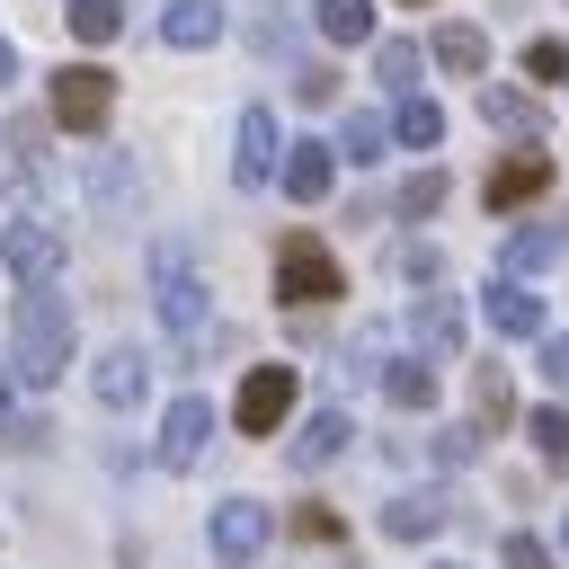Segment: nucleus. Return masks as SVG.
I'll list each match as a JSON object with an SVG mask.
<instances>
[{
    "label": "nucleus",
    "instance_id": "obj_1",
    "mask_svg": "<svg viewBox=\"0 0 569 569\" xmlns=\"http://www.w3.org/2000/svg\"><path fill=\"white\" fill-rule=\"evenodd\" d=\"M62 365H71V302L53 284H27L18 320H9V373L27 391H44V382H62Z\"/></svg>",
    "mask_w": 569,
    "mask_h": 569
},
{
    "label": "nucleus",
    "instance_id": "obj_2",
    "mask_svg": "<svg viewBox=\"0 0 569 569\" xmlns=\"http://www.w3.org/2000/svg\"><path fill=\"white\" fill-rule=\"evenodd\" d=\"M151 311H160V329H169V338H204L213 293H204V276H196V258H187L178 240H160V249H151Z\"/></svg>",
    "mask_w": 569,
    "mask_h": 569
},
{
    "label": "nucleus",
    "instance_id": "obj_3",
    "mask_svg": "<svg viewBox=\"0 0 569 569\" xmlns=\"http://www.w3.org/2000/svg\"><path fill=\"white\" fill-rule=\"evenodd\" d=\"M338 293H347L338 258H329L311 231H284V240H276V302H284V311H320V302H338Z\"/></svg>",
    "mask_w": 569,
    "mask_h": 569
},
{
    "label": "nucleus",
    "instance_id": "obj_4",
    "mask_svg": "<svg viewBox=\"0 0 569 569\" xmlns=\"http://www.w3.org/2000/svg\"><path fill=\"white\" fill-rule=\"evenodd\" d=\"M44 116H53L62 133H107V116H116V71H107V62H62Z\"/></svg>",
    "mask_w": 569,
    "mask_h": 569
},
{
    "label": "nucleus",
    "instance_id": "obj_5",
    "mask_svg": "<svg viewBox=\"0 0 569 569\" xmlns=\"http://www.w3.org/2000/svg\"><path fill=\"white\" fill-rule=\"evenodd\" d=\"M293 400H302V373L293 365H249L240 373V400H231V427L240 436H276L293 418Z\"/></svg>",
    "mask_w": 569,
    "mask_h": 569
},
{
    "label": "nucleus",
    "instance_id": "obj_6",
    "mask_svg": "<svg viewBox=\"0 0 569 569\" xmlns=\"http://www.w3.org/2000/svg\"><path fill=\"white\" fill-rule=\"evenodd\" d=\"M267 533H276V507H267V498H222V507L204 516V542H213L222 569H249V560L267 551Z\"/></svg>",
    "mask_w": 569,
    "mask_h": 569
},
{
    "label": "nucleus",
    "instance_id": "obj_7",
    "mask_svg": "<svg viewBox=\"0 0 569 569\" xmlns=\"http://www.w3.org/2000/svg\"><path fill=\"white\" fill-rule=\"evenodd\" d=\"M0 267H9L18 284H53V276H62V231L36 222V213H18V222L0 231Z\"/></svg>",
    "mask_w": 569,
    "mask_h": 569
},
{
    "label": "nucleus",
    "instance_id": "obj_8",
    "mask_svg": "<svg viewBox=\"0 0 569 569\" xmlns=\"http://www.w3.org/2000/svg\"><path fill=\"white\" fill-rule=\"evenodd\" d=\"M89 400H98L107 418L142 409V400H151V356H142V347H107V356L89 365Z\"/></svg>",
    "mask_w": 569,
    "mask_h": 569
},
{
    "label": "nucleus",
    "instance_id": "obj_9",
    "mask_svg": "<svg viewBox=\"0 0 569 569\" xmlns=\"http://www.w3.org/2000/svg\"><path fill=\"white\" fill-rule=\"evenodd\" d=\"M204 445H213V400H196V391H178L169 400V418H160V471H196L204 462Z\"/></svg>",
    "mask_w": 569,
    "mask_h": 569
},
{
    "label": "nucleus",
    "instance_id": "obj_10",
    "mask_svg": "<svg viewBox=\"0 0 569 569\" xmlns=\"http://www.w3.org/2000/svg\"><path fill=\"white\" fill-rule=\"evenodd\" d=\"M284 169V133H276V107H240V133H231V178L240 187H267Z\"/></svg>",
    "mask_w": 569,
    "mask_h": 569
},
{
    "label": "nucleus",
    "instance_id": "obj_11",
    "mask_svg": "<svg viewBox=\"0 0 569 569\" xmlns=\"http://www.w3.org/2000/svg\"><path fill=\"white\" fill-rule=\"evenodd\" d=\"M542 187H551V151L516 142V151H507V160L489 169V187H480V196H489V213H516V204H533Z\"/></svg>",
    "mask_w": 569,
    "mask_h": 569
},
{
    "label": "nucleus",
    "instance_id": "obj_12",
    "mask_svg": "<svg viewBox=\"0 0 569 569\" xmlns=\"http://www.w3.org/2000/svg\"><path fill=\"white\" fill-rule=\"evenodd\" d=\"M80 187H89V213H98V222H133V213H142V178H133L124 151H98Z\"/></svg>",
    "mask_w": 569,
    "mask_h": 569
},
{
    "label": "nucleus",
    "instance_id": "obj_13",
    "mask_svg": "<svg viewBox=\"0 0 569 569\" xmlns=\"http://www.w3.org/2000/svg\"><path fill=\"white\" fill-rule=\"evenodd\" d=\"M329 178H338V142H284L276 187H284L293 204H320V196H329Z\"/></svg>",
    "mask_w": 569,
    "mask_h": 569
},
{
    "label": "nucleus",
    "instance_id": "obj_14",
    "mask_svg": "<svg viewBox=\"0 0 569 569\" xmlns=\"http://www.w3.org/2000/svg\"><path fill=\"white\" fill-rule=\"evenodd\" d=\"M480 311H489L498 338H542V293H533L525 276H498V284L480 293Z\"/></svg>",
    "mask_w": 569,
    "mask_h": 569
},
{
    "label": "nucleus",
    "instance_id": "obj_15",
    "mask_svg": "<svg viewBox=\"0 0 569 569\" xmlns=\"http://www.w3.org/2000/svg\"><path fill=\"white\" fill-rule=\"evenodd\" d=\"M445 516H453L445 489H400V498L382 507V533H391V542H427V533H445Z\"/></svg>",
    "mask_w": 569,
    "mask_h": 569
},
{
    "label": "nucleus",
    "instance_id": "obj_16",
    "mask_svg": "<svg viewBox=\"0 0 569 569\" xmlns=\"http://www.w3.org/2000/svg\"><path fill=\"white\" fill-rule=\"evenodd\" d=\"M409 338H418V356H453L462 347V302L453 293H418L409 302Z\"/></svg>",
    "mask_w": 569,
    "mask_h": 569
},
{
    "label": "nucleus",
    "instance_id": "obj_17",
    "mask_svg": "<svg viewBox=\"0 0 569 569\" xmlns=\"http://www.w3.org/2000/svg\"><path fill=\"white\" fill-rule=\"evenodd\" d=\"M347 436H356V427H347V409H311V418L293 427V445H284V453H293V471H320V462H338V453H347Z\"/></svg>",
    "mask_w": 569,
    "mask_h": 569
},
{
    "label": "nucleus",
    "instance_id": "obj_18",
    "mask_svg": "<svg viewBox=\"0 0 569 569\" xmlns=\"http://www.w3.org/2000/svg\"><path fill=\"white\" fill-rule=\"evenodd\" d=\"M160 44H178V53L222 44V0H169L160 9Z\"/></svg>",
    "mask_w": 569,
    "mask_h": 569
},
{
    "label": "nucleus",
    "instance_id": "obj_19",
    "mask_svg": "<svg viewBox=\"0 0 569 569\" xmlns=\"http://www.w3.org/2000/svg\"><path fill=\"white\" fill-rule=\"evenodd\" d=\"M480 116H489L498 133H516V142H533V133H542V107H533V89H516V80H489V89H480Z\"/></svg>",
    "mask_w": 569,
    "mask_h": 569
},
{
    "label": "nucleus",
    "instance_id": "obj_20",
    "mask_svg": "<svg viewBox=\"0 0 569 569\" xmlns=\"http://www.w3.org/2000/svg\"><path fill=\"white\" fill-rule=\"evenodd\" d=\"M427 53H436L445 71H462V80H480V71H489V36H480L471 18H453V27H436V44H427Z\"/></svg>",
    "mask_w": 569,
    "mask_h": 569
},
{
    "label": "nucleus",
    "instance_id": "obj_21",
    "mask_svg": "<svg viewBox=\"0 0 569 569\" xmlns=\"http://www.w3.org/2000/svg\"><path fill=\"white\" fill-rule=\"evenodd\" d=\"M382 400H391V409H436V365H427V356L382 365Z\"/></svg>",
    "mask_w": 569,
    "mask_h": 569
},
{
    "label": "nucleus",
    "instance_id": "obj_22",
    "mask_svg": "<svg viewBox=\"0 0 569 569\" xmlns=\"http://www.w3.org/2000/svg\"><path fill=\"white\" fill-rule=\"evenodd\" d=\"M418 62H427V53H418L409 36H373V80H382V89L418 98Z\"/></svg>",
    "mask_w": 569,
    "mask_h": 569
},
{
    "label": "nucleus",
    "instance_id": "obj_23",
    "mask_svg": "<svg viewBox=\"0 0 569 569\" xmlns=\"http://www.w3.org/2000/svg\"><path fill=\"white\" fill-rule=\"evenodd\" d=\"M391 142L436 151V142H445V107H436V98H400V107H391Z\"/></svg>",
    "mask_w": 569,
    "mask_h": 569
},
{
    "label": "nucleus",
    "instance_id": "obj_24",
    "mask_svg": "<svg viewBox=\"0 0 569 569\" xmlns=\"http://www.w3.org/2000/svg\"><path fill=\"white\" fill-rule=\"evenodd\" d=\"M329 44H373V0H311Z\"/></svg>",
    "mask_w": 569,
    "mask_h": 569
},
{
    "label": "nucleus",
    "instance_id": "obj_25",
    "mask_svg": "<svg viewBox=\"0 0 569 569\" xmlns=\"http://www.w3.org/2000/svg\"><path fill=\"white\" fill-rule=\"evenodd\" d=\"M525 436H533V453H542L551 471H569V409H560V400L525 409Z\"/></svg>",
    "mask_w": 569,
    "mask_h": 569
},
{
    "label": "nucleus",
    "instance_id": "obj_26",
    "mask_svg": "<svg viewBox=\"0 0 569 569\" xmlns=\"http://www.w3.org/2000/svg\"><path fill=\"white\" fill-rule=\"evenodd\" d=\"M62 27H71L80 44H116V36H124V0H71Z\"/></svg>",
    "mask_w": 569,
    "mask_h": 569
},
{
    "label": "nucleus",
    "instance_id": "obj_27",
    "mask_svg": "<svg viewBox=\"0 0 569 569\" xmlns=\"http://www.w3.org/2000/svg\"><path fill=\"white\" fill-rule=\"evenodd\" d=\"M471 409H480V427H489V436H498V427L516 418V391H507V365H480V373H471Z\"/></svg>",
    "mask_w": 569,
    "mask_h": 569
},
{
    "label": "nucleus",
    "instance_id": "obj_28",
    "mask_svg": "<svg viewBox=\"0 0 569 569\" xmlns=\"http://www.w3.org/2000/svg\"><path fill=\"white\" fill-rule=\"evenodd\" d=\"M382 142H391V124H382L373 107H356V116L338 124V151H347V160H382Z\"/></svg>",
    "mask_w": 569,
    "mask_h": 569
},
{
    "label": "nucleus",
    "instance_id": "obj_29",
    "mask_svg": "<svg viewBox=\"0 0 569 569\" xmlns=\"http://www.w3.org/2000/svg\"><path fill=\"white\" fill-rule=\"evenodd\" d=\"M409 222H427V213H445V169H418V178H400V196H391Z\"/></svg>",
    "mask_w": 569,
    "mask_h": 569
},
{
    "label": "nucleus",
    "instance_id": "obj_30",
    "mask_svg": "<svg viewBox=\"0 0 569 569\" xmlns=\"http://www.w3.org/2000/svg\"><path fill=\"white\" fill-rule=\"evenodd\" d=\"M560 258V231H507V276H533Z\"/></svg>",
    "mask_w": 569,
    "mask_h": 569
},
{
    "label": "nucleus",
    "instance_id": "obj_31",
    "mask_svg": "<svg viewBox=\"0 0 569 569\" xmlns=\"http://www.w3.org/2000/svg\"><path fill=\"white\" fill-rule=\"evenodd\" d=\"M427 453H436L445 471H462V462L480 453V427H436V436H427Z\"/></svg>",
    "mask_w": 569,
    "mask_h": 569
},
{
    "label": "nucleus",
    "instance_id": "obj_32",
    "mask_svg": "<svg viewBox=\"0 0 569 569\" xmlns=\"http://www.w3.org/2000/svg\"><path fill=\"white\" fill-rule=\"evenodd\" d=\"M525 71H533V80H569V44H560V36H533V44H525Z\"/></svg>",
    "mask_w": 569,
    "mask_h": 569
},
{
    "label": "nucleus",
    "instance_id": "obj_33",
    "mask_svg": "<svg viewBox=\"0 0 569 569\" xmlns=\"http://www.w3.org/2000/svg\"><path fill=\"white\" fill-rule=\"evenodd\" d=\"M293 98H302V107H329V98H338V71H329V62H302V71H293Z\"/></svg>",
    "mask_w": 569,
    "mask_h": 569
},
{
    "label": "nucleus",
    "instance_id": "obj_34",
    "mask_svg": "<svg viewBox=\"0 0 569 569\" xmlns=\"http://www.w3.org/2000/svg\"><path fill=\"white\" fill-rule=\"evenodd\" d=\"M293 533H302V542H338L347 525H338V516H329V507L311 498V507H293Z\"/></svg>",
    "mask_w": 569,
    "mask_h": 569
},
{
    "label": "nucleus",
    "instance_id": "obj_35",
    "mask_svg": "<svg viewBox=\"0 0 569 569\" xmlns=\"http://www.w3.org/2000/svg\"><path fill=\"white\" fill-rule=\"evenodd\" d=\"M498 560H507V569H551V551H542L533 533H507V542H498Z\"/></svg>",
    "mask_w": 569,
    "mask_h": 569
},
{
    "label": "nucleus",
    "instance_id": "obj_36",
    "mask_svg": "<svg viewBox=\"0 0 569 569\" xmlns=\"http://www.w3.org/2000/svg\"><path fill=\"white\" fill-rule=\"evenodd\" d=\"M533 365H542V382H551V391H569V338H542V347H533Z\"/></svg>",
    "mask_w": 569,
    "mask_h": 569
},
{
    "label": "nucleus",
    "instance_id": "obj_37",
    "mask_svg": "<svg viewBox=\"0 0 569 569\" xmlns=\"http://www.w3.org/2000/svg\"><path fill=\"white\" fill-rule=\"evenodd\" d=\"M400 276H409V284H436L445 258H436V249H400Z\"/></svg>",
    "mask_w": 569,
    "mask_h": 569
},
{
    "label": "nucleus",
    "instance_id": "obj_38",
    "mask_svg": "<svg viewBox=\"0 0 569 569\" xmlns=\"http://www.w3.org/2000/svg\"><path fill=\"white\" fill-rule=\"evenodd\" d=\"M9 80H18V44L0 36V89H9Z\"/></svg>",
    "mask_w": 569,
    "mask_h": 569
},
{
    "label": "nucleus",
    "instance_id": "obj_39",
    "mask_svg": "<svg viewBox=\"0 0 569 569\" xmlns=\"http://www.w3.org/2000/svg\"><path fill=\"white\" fill-rule=\"evenodd\" d=\"M9 427H18V418H9V365H0V436H9Z\"/></svg>",
    "mask_w": 569,
    "mask_h": 569
},
{
    "label": "nucleus",
    "instance_id": "obj_40",
    "mask_svg": "<svg viewBox=\"0 0 569 569\" xmlns=\"http://www.w3.org/2000/svg\"><path fill=\"white\" fill-rule=\"evenodd\" d=\"M560 542H569V516H560Z\"/></svg>",
    "mask_w": 569,
    "mask_h": 569
},
{
    "label": "nucleus",
    "instance_id": "obj_41",
    "mask_svg": "<svg viewBox=\"0 0 569 569\" xmlns=\"http://www.w3.org/2000/svg\"><path fill=\"white\" fill-rule=\"evenodd\" d=\"M436 569H462V560H436Z\"/></svg>",
    "mask_w": 569,
    "mask_h": 569
}]
</instances>
